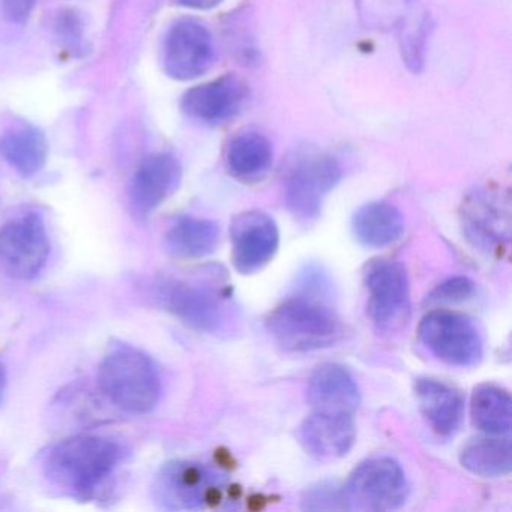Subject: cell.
I'll list each match as a JSON object with an SVG mask.
<instances>
[{
  "instance_id": "6da1fadb",
  "label": "cell",
  "mask_w": 512,
  "mask_h": 512,
  "mask_svg": "<svg viewBox=\"0 0 512 512\" xmlns=\"http://www.w3.org/2000/svg\"><path fill=\"white\" fill-rule=\"evenodd\" d=\"M122 455L121 445L115 440L79 434L53 446L44 461V472L59 488L86 496L115 472Z\"/></svg>"
},
{
  "instance_id": "7a4b0ae2",
  "label": "cell",
  "mask_w": 512,
  "mask_h": 512,
  "mask_svg": "<svg viewBox=\"0 0 512 512\" xmlns=\"http://www.w3.org/2000/svg\"><path fill=\"white\" fill-rule=\"evenodd\" d=\"M98 385L115 406L137 415L151 412L161 397L157 365L151 356L128 344H118L104 356Z\"/></svg>"
},
{
  "instance_id": "3957f363",
  "label": "cell",
  "mask_w": 512,
  "mask_h": 512,
  "mask_svg": "<svg viewBox=\"0 0 512 512\" xmlns=\"http://www.w3.org/2000/svg\"><path fill=\"white\" fill-rule=\"evenodd\" d=\"M268 331L287 352H313L334 346L341 325L332 308L314 296H295L268 317Z\"/></svg>"
},
{
  "instance_id": "277c9868",
  "label": "cell",
  "mask_w": 512,
  "mask_h": 512,
  "mask_svg": "<svg viewBox=\"0 0 512 512\" xmlns=\"http://www.w3.org/2000/svg\"><path fill=\"white\" fill-rule=\"evenodd\" d=\"M347 509L392 511L406 503L409 482L392 458H370L359 464L343 488Z\"/></svg>"
},
{
  "instance_id": "5b68a950",
  "label": "cell",
  "mask_w": 512,
  "mask_h": 512,
  "mask_svg": "<svg viewBox=\"0 0 512 512\" xmlns=\"http://www.w3.org/2000/svg\"><path fill=\"white\" fill-rule=\"evenodd\" d=\"M343 170L337 158L308 151L296 158L286 179V202L295 217L311 221L319 217L326 196L337 187Z\"/></svg>"
},
{
  "instance_id": "8992f818",
  "label": "cell",
  "mask_w": 512,
  "mask_h": 512,
  "mask_svg": "<svg viewBox=\"0 0 512 512\" xmlns=\"http://www.w3.org/2000/svg\"><path fill=\"white\" fill-rule=\"evenodd\" d=\"M418 337L434 358L454 367H473L484 352L481 334L472 320L451 311L428 313L419 325Z\"/></svg>"
},
{
  "instance_id": "52a82bcc",
  "label": "cell",
  "mask_w": 512,
  "mask_h": 512,
  "mask_svg": "<svg viewBox=\"0 0 512 512\" xmlns=\"http://www.w3.org/2000/svg\"><path fill=\"white\" fill-rule=\"evenodd\" d=\"M223 482L217 475L188 461L167 464L155 485L158 502L172 511H197L217 505L223 496Z\"/></svg>"
},
{
  "instance_id": "ba28073f",
  "label": "cell",
  "mask_w": 512,
  "mask_h": 512,
  "mask_svg": "<svg viewBox=\"0 0 512 512\" xmlns=\"http://www.w3.org/2000/svg\"><path fill=\"white\" fill-rule=\"evenodd\" d=\"M50 254L46 224L37 214L25 215L0 229V266L17 280L37 277Z\"/></svg>"
},
{
  "instance_id": "9c48e42d",
  "label": "cell",
  "mask_w": 512,
  "mask_h": 512,
  "mask_svg": "<svg viewBox=\"0 0 512 512\" xmlns=\"http://www.w3.org/2000/svg\"><path fill=\"white\" fill-rule=\"evenodd\" d=\"M368 314L380 334L392 335L404 328L410 317L409 278L397 262L371 266L365 280Z\"/></svg>"
},
{
  "instance_id": "30bf717a",
  "label": "cell",
  "mask_w": 512,
  "mask_h": 512,
  "mask_svg": "<svg viewBox=\"0 0 512 512\" xmlns=\"http://www.w3.org/2000/svg\"><path fill=\"white\" fill-rule=\"evenodd\" d=\"M214 59V41L202 23L184 19L170 28L164 41V68L172 79H197L211 68Z\"/></svg>"
},
{
  "instance_id": "8fae6325",
  "label": "cell",
  "mask_w": 512,
  "mask_h": 512,
  "mask_svg": "<svg viewBox=\"0 0 512 512\" xmlns=\"http://www.w3.org/2000/svg\"><path fill=\"white\" fill-rule=\"evenodd\" d=\"M157 298L167 311L197 331L215 332L223 328V299L206 284L166 280L158 284Z\"/></svg>"
},
{
  "instance_id": "7c38bea8",
  "label": "cell",
  "mask_w": 512,
  "mask_h": 512,
  "mask_svg": "<svg viewBox=\"0 0 512 512\" xmlns=\"http://www.w3.org/2000/svg\"><path fill=\"white\" fill-rule=\"evenodd\" d=\"M230 236L233 266L244 275L265 268L274 259L280 245L277 224L268 214L260 211L238 215L233 220Z\"/></svg>"
},
{
  "instance_id": "4fadbf2b",
  "label": "cell",
  "mask_w": 512,
  "mask_h": 512,
  "mask_svg": "<svg viewBox=\"0 0 512 512\" xmlns=\"http://www.w3.org/2000/svg\"><path fill=\"white\" fill-rule=\"evenodd\" d=\"M181 179L182 167L178 158L167 152L149 155L131 182L130 202L134 214L148 217L178 190Z\"/></svg>"
},
{
  "instance_id": "5bb4252c",
  "label": "cell",
  "mask_w": 512,
  "mask_h": 512,
  "mask_svg": "<svg viewBox=\"0 0 512 512\" xmlns=\"http://www.w3.org/2000/svg\"><path fill=\"white\" fill-rule=\"evenodd\" d=\"M247 97L244 80L229 74L190 89L182 98V110L194 121L221 124L238 115Z\"/></svg>"
},
{
  "instance_id": "9a60e30c",
  "label": "cell",
  "mask_w": 512,
  "mask_h": 512,
  "mask_svg": "<svg viewBox=\"0 0 512 512\" xmlns=\"http://www.w3.org/2000/svg\"><path fill=\"white\" fill-rule=\"evenodd\" d=\"M299 440L308 454L319 460H337L355 445L356 428L349 413L316 412L305 419Z\"/></svg>"
},
{
  "instance_id": "2e32d148",
  "label": "cell",
  "mask_w": 512,
  "mask_h": 512,
  "mask_svg": "<svg viewBox=\"0 0 512 512\" xmlns=\"http://www.w3.org/2000/svg\"><path fill=\"white\" fill-rule=\"evenodd\" d=\"M307 398L316 412L353 415L361 403V392L343 365L322 364L308 379Z\"/></svg>"
},
{
  "instance_id": "e0dca14e",
  "label": "cell",
  "mask_w": 512,
  "mask_h": 512,
  "mask_svg": "<svg viewBox=\"0 0 512 512\" xmlns=\"http://www.w3.org/2000/svg\"><path fill=\"white\" fill-rule=\"evenodd\" d=\"M416 401L433 431L439 436H454L464 415L460 392L436 379H419L415 385Z\"/></svg>"
},
{
  "instance_id": "ac0fdd59",
  "label": "cell",
  "mask_w": 512,
  "mask_h": 512,
  "mask_svg": "<svg viewBox=\"0 0 512 512\" xmlns=\"http://www.w3.org/2000/svg\"><path fill=\"white\" fill-rule=\"evenodd\" d=\"M464 227L475 244L484 248L502 244L509 235L508 206L491 191H476L464 205Z\"/></svg>"
},
{
  "instance_id": "d6986e66",
  "label": "cell",
  "mask_w": 512,
  "mask_h": 512,
  "mask_svg": "<svg viewBox=\"0 0 512 512\" xmlns=\"http://www.w3.org/2000/svg\"><path fill=\"white\" fill-rule=\"evenodd\" d=\"M353 235L368 248H385L394 244L404 232L401 212L391 203L371 202L353 215Z\"/></svg>"
},
{
  "instance_id": "ffe728a7",
  "label": "cell",
  "mask_w": 512,
  "mask_h": 512,
  "mask_svg": "<svg viewBox=\"0 0 512 512\" xmlns=\"http://www.w3.org/2000/svg\"><path fill=\"white\" fill-rule=\"evenodd\" d=\"M220 242V229L214 221L184 217L166 235V248L176 259H200L214 253Z\"/></svg>"
},
{
  "instance_id": "44dd1931",
  "label": "cell",
  "mask_w": 512,
  "mask_h": 512,
  "mask_svg": "<svg viewBox=\"0 0 512 512\" xmlns=\"http://www.w3.org/2000/svg\"><path fill=\"white\" fill-rule=\"evenodd\" d=\"M226 158L227 167L235 178L256 181L272 166L274 152L263 134L247 131L229 143Z\"/></svg>"
},
{
  "instance_id": "7402d4cb",
  "label": "cell",
  "mask_w": 512,
  "mask_h": 512,
  "mask_svg": "<svg viewBox=\"0 0 512 512\" xmlns=\"http://www.w3.org/2000/svg\"><path fill=\"white\" fill-rule=\"evenodd\" d=\"M0 154L23 178H32L46 166L49 143L37 128H20L0 139Z\"/></svg>"
},
{
  "instance_id": "603a6c76",
  "label": "cell",
  "mask_w": 512,
  "mask_h": 512,
  "mask_svg": "<svg viewBox=\"0 0 512 512\" xmlns=\"http://www.w3.org/2000/svg\"><path fill=\"white\" fill-rule=\"evenodd\" d=\"M511 397L496 385L476 386L470 400L473 425L488 436H503L511 430Z\"/></svg>"
},
{
  "instance_id": "cb8c5ba5",
  "label": "cell",
  "mask_w": 512,
  "mask_h": 512,
  "mask_svg": "<svg viewBox=\"0 0 512 512\" xmlns=\"http://www.w3.org/2000/svg\"><path fill=\"white\" fill-rule=\"evenodd\" d=\"M511 442L499 437H478L463 446L461 466L481 478H500L511 472Z\"/></svg>"
},
{
  "instance_id": "d4e9b609",
  "label": "cell",
  "mask_w": 512,
  "mask_h": 512,
  "mask_svg": "<svg viewBox=\"0 0 512 512\" xmlns=\"http://www.w3.org/2000/svg\"><path fill=\"white\" fill-rule=\"evenodd\" d=\"M430 28V17L415 4L398 23L401 53H403L404 62L412 71H419L424 65L425 43H427Z\"/></svg>"
},
{
  "instance_id": "484cf974",
  "label": "cell",
  "mask_w": 512,
  "mask_h": 512,
  "mask_svg": "<svg viewBox=\"0 0 512 512\" xmlns=\"http://www.w3.org/2000/svg\"><path fill=\"white\" fill-rule=\"evenodd\" d=\"M362 16L374 26H398L407 11L412 8V0H359Z\"/></svg>"
},
{
  "instance_id": "4316f807",
  "label": "cell",
  "mask_w": 512,
  "mask_h": 512,
  "mask_svg": "<svg viewBox=\"0 0 512 512\" xmlns=\"http://www.w3.org/2000/svg\"><path fill=\"white\" fill-rule=\"evenodd\" d=\"M56 37L65 52L74 56L85 55L86 40L83 34V22L76 11H62L56 20Z\"/></svg>"
},
{
  "instance_id": "83f0119b",
  "label": "cell",
  "mask_w": 512,
  "mask_h": 512,
  "mask_svg": "<svg viewBox=\"0 0 512 512\" xmlns=\"http://www.w3.org/2000/svg\"><path fill=\"white\" fill-rule=\"evenodd\" d=\"M475 292V283L467 277H454L443 281L428 296V302L433 305L455 304L466 301Z\"/></svg>"
},
{
  "instance_id": "f1b7e54d",
  "label": "cell",
  "mask_w": 512,
  "mask_h": 512,
  "mask_svg": "<svg viewBox=\"0 0 512 512\" xmlns=\"http://www.w3.org/2000/svg\"><path fill=\"white\" fill-rule=\"evenodd\" d=\"M304 508L311 511H322V509H347L344 491L337 490L331 485H320L313 488L304 499Z\"/></svg>"
},
{
  "instance_id": "f546056e",
  "label": "cell",
  "mask_w": 512,
  "mask_h": 512,
  "mask_svg": "<svg viewBox=\"0 0 512 512\" xmlns=\"http://www.w3.org/2000/svg\"><path fill=\"white\" fill-rule=\"evenodd\" d=\"M0 4L11 22L25 23L31 16L37 0H0Z\"/></svg>"
},
{
  "instance_id": "4dcf8cb0",
  "label": "cell",
  "mask_w": 512,
  "mask_h": 512,
  "mask_svg": "<svg viewBox=\"0 0 512 512\" xmlns=\"http://www.w3.org/2000/svg\"><path fill=\"white\" fill-rule=\"evenodd\" d=\"M184 7L193 8V10H212L218 7L223 0H179Z\"/></svg>"
},
{
  "instance_id": "1f68e13d",
  "label": "cell",
  "mask_w": 512,
  "mask_h": 512,
  "mask_svg": "<svg viewBox=\"0 0 512 512\" xmlns=\"http://www.w3.org/2000/svg\"><path fill=\"white\" fill-rule=\"evenodd\" d=\"M7 368L4 362L0 361V404L4 403L5 391H7Z\"/></svg>"
}]
</instances>
